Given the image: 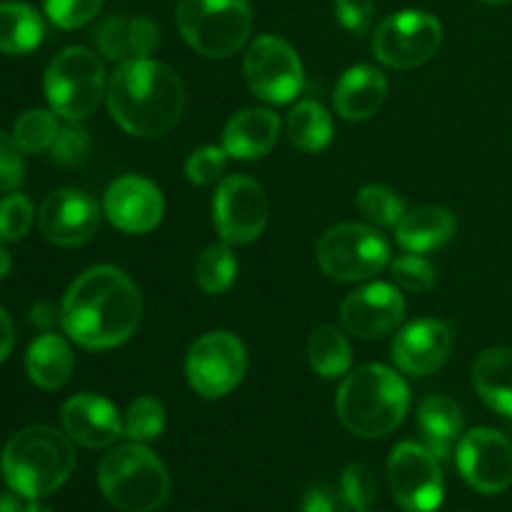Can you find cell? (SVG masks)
<instances>
[{
	"label": "cell",
	"instance_id": "cell-1",
	"mask_svg": "<svg viewBox=\"0 0 512 512\" xmlns=\"http://www.w3.org/2000/svg\"><path fill=\"white\" fill-rule=\"evenodd\" d=\"M143 298L133 280L113 265L85 270L65 293L60 325L73 343L88 350H110L128 343L140 328Z\"/></svg>",
	"mask_w": 512,
	"mask_h": 512
},
{
	"label": "cell",
	"instance_id": "cell-2",
	"mask_svg": "<svg viewBox=\"0 0 512 512\" xmlns=\"http://www.w3.org/2000/svg\"><path fill=\"white\" fill-rule=\"evenodd\" d=\"M108 110L135 138H160L180 123L185 85L170 65L150 58L120 63L108 83Z\"/></svg>",
	"mask_w": 512,
	"mask_h": 512
},
{
	"label": "cell",
	"instance_id": "cell-3",
	"mask_svg": "<svg viewBox=\"0 0 512 512\" xmlns=\"http://www.w3.org/2000/svg\"><path fill=\"white\" fill-rule=\"evenodd\" d=\"M75 470L73 440L48 425H30L5 443L0 473L10 490L40 500L63 488Z\"/></svg>",
	"mask_w": 512,
	"mask_h": 512
},
{
	"label": "cell",
	"instance_id": "cell-4",
	"mask_svg": "<svg viewBox=\"0 0 512 512\" xmlns=\"http://www.w3.org/2000/svg\"><path fill=\"white\" fill-rule=\"evenodd\" d=\"M410 390L395 370L370 363L345 375L335 398L340 423L358 438H385L405 420Z\"/></svg>",
	"mask_w": 512,
	"mask_h": 512
},
{
	"label": "cell",
	"instance_id": "cell-5",
	"mask_svg": "<svg viewBox=\"0 0 512 512\" xmlns=\"http://www.w3.org/2000/svg\"><path fill=\"white\" fill-rule=\"evenodd\" d=\"M105 500L123 512H153L168 500L170 475L163 460L143 443L118 445L98 468Z\"/></svg>",
	"mask_w": 512,
	"mask_h": 512
},
{
	"label": "cell",
	"instance_id": "cell-6",
	"mask_svg": "<svg viewBox=\"0 0 512 512\" xmlns=\"http://www.w3.org/2000/svg\"><path fill=\"white\" fill-rule=\"evenodd\" d=\"M175 20L185 43L205 58H230L253 30L248 0H180Z\"/></svg>",
	"mask_w": 512,
	"mask_h": 512
},
{
	"label": "cell",
	"instance_id": "cell-7",
	"mask_svg": "<svg viewBox=\"0 0 512 512\" xmlns=\"http://www.w3.org/2000/svg\"><path fill=\"white\" fill-rule=\"evenodd\" d=\"M45 98L60 118L83 120L95 113L105 95V70L98 55L88 48H65L45 70Z\"/></svg>",
	"mask_w": 512,
	"mask_h": 512
},
{
	"label": "cell",
	"instance_id": "cell-8",
	"mask_svg": "<svg viewBox=\"0 0 512 512\" xmlns=\"http://www.w3.org/2000/svg\"><path fill=\"white\" fill-rule=\"evenodd\" d=\"M315 258L328 278L340 283H358L388 268L390 245L370 225L340 223L318 240Z\"/></svg>",
	"mask_w": 512,
	"mask_h": 512
},
{
	"label": "cell",
	"instance_id": "cell-9",
	"mask_svg": "<svg viewBox=\"0 0 512 512\" xmlns=\"http://www.w3.org/2000/svg\"><path fill=\"white\" fill-rule=\"evenodd\" d=\"M443 43V25L425 10H400L378 25L373 55L393 70H415L433 60Z\"/></svg>",
	"mask_w": 512,
	"mask_h": 512
},
{
	"label": "cell",
	"instance_id": "cell-10",
	"mask_svg": "<svg viewBox=\"0 0 512 512\" xmlns=\"http://www.w3.org/2000/svg\"><path fill=\"white\" fill-rule=\"evenodd\" d=\"M248 370V353L238 335L213 330L193 343L185 360L188 383L200 398L218 400L238 388Z\"/></svg>",
	"mask_w": 512,
	"mask_h": 512
},
{
	"label": "cell",
	"instance_id": "cell-11",
	"mask_svg": "<svg viewBox=\"0 0 512 512\" xmlns=\"http://www.w3.org/2000/svg\"><path fill=\"white\" fill-rule=\"evenodd\" d=\"M243 73L253 95L270 105H285L298 98L305 80L298 53L278 35H260L250 43Z\"/></svg>",
	"mask_w": 512,
	"mask_h": 512
},
{
	"label": "cell",
	"instance_id": "cell-12",
	"mask_svg": "<svg viewBox=\"0 0 512 512\" xmlns=\"http://www.w3.org/2000/svg\"><path fill=\"white\" fill-rule=\"evenodd\" d=\"M388 480L395 503L405 512H435L443 503L440 458L428 445H395L388 460Z\"/></svg>",
	"mask_w": 512,
	"mask_h": 512
},
{
	"label": "cell",
	"instance_id": "cell-13",
	"mask_svg": "<svg viewBox=\"0 0 512 512\" xmlns=\"http://www.w3.org/2000/svg\"><path fill=\"white\" fill-rule=\"evenodd\" d=\"M213 218L223 243L248 245L258 240L268 225V195L263 185L248 175L223 178L213 198Z\"/></svg>",
	"mask_w": 512,
	"mask_h": 512
},
{
	"label": "cell",
	"instance_id": "cell-14",
	"mask_svg": "<svg viewBox=\"0 0 512 512\" xmlns=\"http://www.w3.org/2000/svg\"><path fill=\"white\" fill-rule=\"evenodd\" d=\"M458 470L470 488L495 495L512 485V445L493 428H475L458 443Z\"/></svg>",
	"mask_w": 512,
	"mask_h": 512
},
{
	"label": "cell",
	"instance_id": "cell-15",
	"mask_svg": "<svg viewBox=\"0 0 512 512\" xmlns=\"http://www.w3.org/2000/svg\"><path fill=\"white\" fill-rule=\"evenodd\" d=\"M405 318V300L390 283H370L340 305V323L360 340H378L398 330Z\"/></svg>",
	"mask_w": 512,
	"mask_h": 512
},
{
	"label": "cell",
	"instance_id": "cell-16",
	"mask_svg": "<svg viewBox=\"0 0 512 512\" xmlns=\"http://www.w3.org/2000/svg\"><path fill=\"white\" fill-rule=\"evenodd\" d=\"M100 210L88 193L75 188H63L43 200L38 213V228L53 245L75 248L98 233Z\"/></svg>",
	"mask_w": 512,
	"mask_h": 512
},
{
	"label": "cell",
	"instance_id": "cell-17",
	"mask_svg": "<svg viewBox=\"0 0 512 512\" xmlns=\"http://www.w3.org/2000/svg\"><path fill=\"white\" fill-rule=\"evenodd\" d=\"M103 210L110 223L123 233L145 235L163 220L165 200L153 180L143 175H123L105 190Z\"/></svg>",
	"mask_w": 512,
	"mask_h": 512
},
{
	"label": "cell",
	"instance_id": "cell-18",
	"mask_svg": "<svg viewBox=\"0 0 512 512\" xmlns=\"http://www.w3.org/2000/svg\"><path fill=\"white\" fill-rule=\"evenodd\" d=\"M455 333L443 320H415L393 340V360L398 370L413 378H425L443 368L453 350Z\"/></svg>",
	"mask_w": 512,
	"mask_h": 512
},
{
	"label": "cell",
	"instance_id": "cell-19",
	"mask_svg": "<svg viewBox=\"0 0 512 512\" xmlns=\"http://www.w3.org/2000/svg\"><path fill=\"white\" fill-rule=\"evenodd\" d=\"M65 435L83 448H108L123 435V420L110 400L93 393L70 398L60 410Z\"/></svg>",
	"mask_w": 512,
	"mask_h": 512
},
{
	"label": "cell",
	"instance_id": "cell-20",
	"mask_svg": "<svg viewBox=\"0 0 512 512\" xmlns=\"http://www.w3.org/2000/svg\"><path fill=\"white\" fill-rule=\"evenodd\" d=\"M98 50L113 63L148 58L160 43V28L148 15L128 18V15H110L95 30Z\"/></svg>",
	"mask_w": 512,
	"mask_h": 512
},
{
	"label": "cell",
	"instance_id": "cell-21",
	"mask_svg": "<svg viewBox=\"0 0 512 512\" xmlns=\"http://www.w3.org/2000/svg\"><path fill=\"white\" fill-rule=\"evenodd\" d=\"M280 118L268 108H245L228 120L223 130V150L230 158L258 160L275 148Z\"/></svg>",
	"mask_w": 512,
	"mask_h": 512
},
{
	"label": "cell",
	"instance_id": "cell-22",
	"mask_svg": "<svg viewBox=\"0 0 512 512\" xmlns=\"http://www.w3.org/2000/svg\"><path fill=\"white\" fill-rule=\"evenodd\" d=\"M388 95V80L383 70L373 65H355L345 70L343 78L338 80L335 88V110L343 120L358 123V120L373 118L385 103Z\"/></svg>",
	"mask_w": 512,
	"mask_h": 512
},
{
	"label": "cell",
	"instance_id": "cell-23",
	"mask_svg": "<svg viewBox=\"0 0 512 512\" xmlns=\"http://www.w3.org/2000/svg\"><path fill=\"white\" fill-rule=\"evenodd\" d=\"M455 215L448 208L440 205H425V208L410 210L400 218L395 225V238H398L400 248L408 253H430V250L440 248L448 243L455 235Z\"/></svg>",
	"mask_w": 512,
	"mask_h": 512
},
{
	"label": "cell",
	"instance_id": "cell-24",
	"mask_svg": "<svg viewBox=\"0 0 512 512\" xmlns=\"http://www.w3.org/2000/svg\"><path fill=\"white\" fill-rule=\"evenodd\" d=\"M473 385L483 403L512 418V348H490L473 363Z\"/></svg>",
	"mask_w": 512,
	"mask_h": 512
},
{
	"label": "cell",
	"instance_id": "cell-25",
	"mask_svg": "<svg viewBox=\"0 0 512 512\" xmlns=\"http://www.w3.org/2000/svg\"><path fill=\"white\" fill-rule=\"evenodd\" d=\"M25 370L38 388H63L73 375V350L60 335H38L25 353Z\"/></svg>",
	"mask_w": 512,
	"mask_h": 512
},
{
	"label": "cell",
	"instance_id": "cell-26",
	"mask_svg": "<svg viewBox=\"0 0 512 512\" xmlns=\"http://www.w3.org/2000/svg\"><path fill=\"white\" fill-rule=\"evenodd\" d=\"M418 423L428 448L440 460L448 458L460 430H463V413H460L458 403L448 395H430L420 403Z\"/></svg>",
	"mask_w": 512,
	"mask_h": 512
},
{
	"label": "cell",
	"instance_id": "cell-27",
	"mask_svg": "<svg viewBox=\"0 0 512 512\" xmlns=\"http://www.w3.org/2000/svg\"><path fill=\"white\" fill-rule=\"evenodd\" d=\"M45 23L25 3H0V53L25 55L43 43Z\"/></svg>",
	"mask_w": 512,
	"mask_h": 512
},
{
	"label": "cell",
	"instance_id": "cell-28",
	"mask_svg": "<svg viewBox=\"0 0 512 512\" xmlns=\"http://www.w3.org/2000/svg\"><path fill=\"white\" fill-rule=\"evenodd\" d=\"M308 358L313 373L325 380L345 378L353 368V348L343 330H338L335 325H320L313 330L308 343Z\"/></svg>",
	"mask_w": 512,
	"mask_h": 512
},
{
	"label": "cell",
	"instance_id": "cell-29",
	"mask_svg": "<svg viewBox=\"0 0 512 512\" xmlns=\"http://www.w3.org/2000/svg\"><path fill=\"white\" fill-rule=\"evenodd\" d=\"M288 138L305 153H320L333 140V118L315 100H303L288 115Z\"/></svg>",
	"mask_w": 512,
	"mask_h": 512
},
{
	"label": "cell",
	"instance_id": "cell-30",
	"mask_svg": "<svg viewBox=\"0 0 512 512\" xmlns=\"http://www.w3.org/2000/svg\"><path fill=\"white\" fill-rule=\"evenodd\" d=\"M235 275H238V260L228 243L205 248L195 265V280L208 295L225 293L235 283Z\"/></svg>",
	"mask_w": 512,
	"mask_h": 512
},
{
	"label": "cell",
	"instance_id": "cell-31",
	"mask_svg": "<svg viewBox=\"0 0 512 512\" xmlns=\"http://www.w3.org/2000/svg\"><path fill=\"white\" fill-rule=\"evenodd\" d=\"M58 130L60 125L53 110L30 108L15 120L13 140L23 153H43L58 138Z\"/></svg>",
	"mask_w": 512,
	"mask_h": 512
},
{
	"label": "cell",
	"instance_id": "cell-32",
	"mask_svg": "<svg viewBox=\"0 0 512 512\" xmlns=\"http://www.w3.org/2000/svg\"><path fill=\"white\" fill-rule=\"evenodd\" d=\"M165 430V408L160 400L150 398V395H140L130 403L128 413H125L123 433L128 435L133 443H150V440L160 438Z\"/></svg>",
	"mask_w": 512,
	"mask_h": 512
},
{
	"label": "cell",
	"instance_id": "cell-33",
	"mask_svg": "<svg viewBox=\"0 0 512 512\" xmlns=\"http://www.w3.org/2000/svg\"><path fill=\"white\" fill-rule=\"evenodd\" d=\"M358 210L380 228H395L405 215V203L385 185H365L358 193Z\"/></svg>",
	"mask_w": 512,
	"mask_h": 512
},
{
	"label": "cell",
	"instance_id": "cell-34",
	"mask_svg": "<svg viewBox=\"0 0 512 512\" xmlns=\"http://www.w3.org/2000/svg\"><path fill=\"white\" fill-rule=\"evenodd\" d=\"M33 218V203L25 195L15 193V190L3 195L0 198V240H5V243L23 240L33 228Z\"/></svg>",
	"mask_w": 512,
	"mask_h": 512
},
{
	"label": "cell",
	"instance_id": "cell-35",
	"mask_svg": "<svg viewBox=\"0 0 512 512\" xmlns=\"http://www.w3.org/2000/svg\"><path fill=\"white\" fill-rule=\"evenodd\" d=\"M390 273H393L395 283L403 290H410V293H428L438 283L433 263L418 253H408L403 258L393 260L390 263Z\"/></svg>",
	"mask_w": 512,
	"mask_h": 512
},
{
	"label": "cell",
	"instance_id": "cell-36",
	"mask_svg": "<svg viewBox=\"0 0 512 512\" xmlns=\"http://www.w3.org/2000/svg\"><path fill=\"white\" fill-rule=\"evenodd\" d=\"M340 493H343L350 510H368L378 498V480H375L373 470L360 463L348 465L343 480H340Z\"/></svg>",
	"mask_w": 512,
	"mask_h": 512
},
{
	"label": "cell",
	"instance_id": "cell-37",
	"mask_svg": "<svg viewBox=\"0 0 512 512\" xmlns=\"http://www.w3.org/2000/svg\"><path fill=\"white\" fill-rule=\"evenodd\" d=\"M100 5H103V0H43L48 20L63 30L88 25L98 15Z\"/></svg>",
	"mask_w": 512,
	"mask_h": 512
},
{
	"label": "cell",
	"instance_id": "cell-38",
	"mask_svg": "<svg viewBox=\"0 0 512 512\" xmlns=\"http://www.w3.org/2000/svg\"><path fill=\"white\" fill-rule=\"evenodd\" d=\"M225 160H228V153L223 148L203 145V148L193 150L188 155V160H185V175H188V180L193 185L218 183L225 170Z\"/></svg>",
	"mask_w": 512,
	"mask_h": 512
},
{
	"label": "cell",
	"instance_id": "cell-39",
	"mask_svg": "<svg viewBox=\"0 0 512 512\" xmlns=\"http://www.w3.org/2000/svg\"><path fill=\"white\" fill-rule=\"evenodd\" d=\"M90 153L88 130L78 125H65L58 130V138L50 145V155L58 165H78Z\"/></svg>",
	"mask_w": 512,
	"mask_h": 512
},
{
	"label": "cell",
	"instance_id": "cell-40",
	"mask_svg": "<svg viewBox=\"0 0 512 512\" xmlns=\"http://www.w3.org/2000/svg\"><path fill=\"white\" fill-rule=\"evenodd\" d=\"M25 178L23 150L13 140V135H5L0 130V193H13Z\"/></svg>",
	"mask_w": 512,
	"mask_h": 512
},
{
	"label": "cell",
	"instance_id": "cell-41",
	"mask_svg": "<svg viewBox=\"0 0 512 512\" xmlns=\"http://www.w3.org/2000/svg\"><path fill=\"white\" fill-rule=\"evenodd\" d=\"M335 15L345 30L363 35L373 23L375 3L373 0H335Z\"/></svg>",
	"mask_w": 512,
	"mask_h": 512
},
{
	"label": "cell",
	"instance_id": "cell-42",
	"mask_svg": "<svg viewBox=\"0 0 512 512\" xmlns=\"http://www.w3.org/2000/svg\"><path fill=\"white\" fill-rule=\"evenodd\" d=\"M303 512H350V505L345 503L340 488L335 490L333 485H315L305 495Z\"/></svg>",
	"mask_w": 512,
	"mask_h": 512
},
{
	"label": "cell",
	"instance_id": "cell-43",
	"mask_svg": "<svg viewBox=\"0 0 512 512\" xmlns=\"http://www.w3.org/2000/svg\"><path fill=\"white\" fill-rule=\"evenodd\" d=\"M13 345H15L13 320H10V315L0 308V363L13 353Z\"/></svg>",
	"mask_w": 512,
	"mask_h": 512
},
{
	"label": "cell",
	"instance_id": "cell-44",
	"mask_svg": "<svg viewBox=\"0 0 512 512\" xmlns=\"http://www.w3.org/2000/svg\"><path fill=\"white\" fill-rule=\"evenodd\" d=\"M30 320H33V325H38V328H50V325L60 320V310H55L53 305L48 303H40L35 305L33 313H30Z\"/></svg>",
	"mask_w": 512,
	"mask_h": 512
},
{
	"label": "cell",
	"instance_id": "cell-45",
	"mask_svg": "<svg viewBox=\"0 0 512 512\" xmlns=\"http://www.w3.org/2000/svg\"><path fill=\"white\" fill-rule=\"evenodd\" d=\"M23 495L18 493H0V512H23L25 505Z\"/></svg>",
	"mask_w": 512,
	"mask_h": 512
},
{
	"label": "cell",
	"instance_id": "cell-46",
	"mask_svg": "<svg viewBox=\"0 0 512 512\" xmlns=\"http://www.w3.org/2000/svg\"><path fill=\"white\" fill-rule=\"evenodd\" d=\"M10 265H13V263H10V255H8V250H5L3 245H0V280H3L5 275L10 273Z\"/></svg>",
	"mask_w": 512,
	"mask_h": 512
},
{
	"label": "cell",
	"instance_id": "cell-47",
	"mask_svg": "<svg viewBox=\"0 0 512 512\" xmlns=\"http://www.w3.org/2000/svg\"><path fill=\"white\" fill-rule=\"evenodd\" d=\"M23 512H53V510H48V508H45V505L35 503V500H28V505H25Z\"/></svg>",
	"mask_w": 512,
	"mask_h": 512
},
{
	"label": "cell",
	"instance_id": "cell-48",
	"mask_svg": "<svg viewBox=\"0 0 512 512\" xmlns=\"http://www.w3.org/2000/svg\"><path fill=\"white\" fill-rule=\"evenodd\" d=\"M485 3H508V0H485Z\"/></svg>",
	"mask_w": 512,
	"mask_h": 512
},
{
	"label": "cell",
	"instance_id": "cell-49",
	"mask_svg": "<svg viewBox=\"0 0 512 512\" xmlns=\"http://www.w3.org/2000/svg\"><path fill=\"white\" fill-rule=\"evenodd\" d=\"M363 512H365V510H363Z\"/></svg>",
	"mask_w": 512,
	"mask_h": 512
}]
</instances>
